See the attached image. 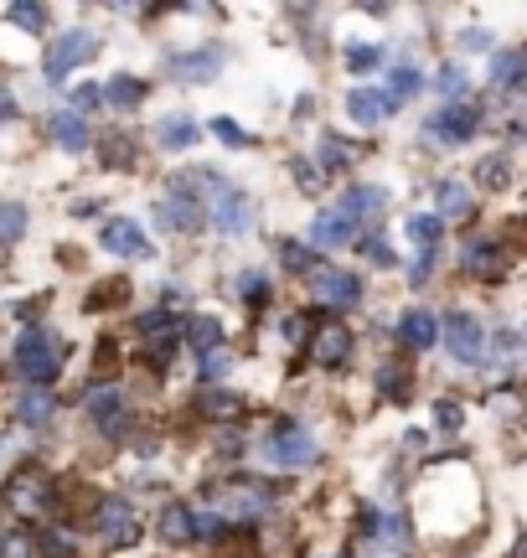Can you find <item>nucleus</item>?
I'll list each match as a JSON object with an SVG mask.
<instances>
[{
	"mask_svg": "<svg viewBox=\"0 0 527 558\" xmlns=\"http://www.w3.org/2000/svg\"><path fill=\"white\" fill-rule=\"evenodd\" d=\"M58 367H62V347L52 331H41V326H26L16 337V373L32 388H47V383L58 378Z\"/></svg>",
	"mask_w": 527,
	"mask_h": 558,
	"instance_id": "f257e3e1",
	"label": "nucleus"
},
{
	"mask_svg": "<svg viewBox=\"0 0 527 558\" xmlns=\"http://www.w3.org/2000/svg\"><path fill=\"white\" fill-rule=\"evenodd\" d=\"M0 501H5V512H16V518H41V512L58 501V486H52V476H47L41 465H21V471H11Z\"/></svg>",
	"mask_w": 527,
	"mask_h": 558,
	"instance_id": "f03ea898",
	"label": "nucleus"
},
{
	"mask_svg": "<svg viewBox=\"0 0 527 558\" xmlns=\"http://www.w3.org/2000/svg\"><path fill=\"white\" fill-rule=\"evenodd\" d=\"M156 222H161V228H176V233H197V228L207 222L203 197H197V181L192 177L171 181V192L156 202Z\"/></svg>",
	"mask_w": 527,
	"mask_h": 558,
	"instance_id": "7ed1b4c3",
	"label": "nucleus"
},
{
	"mask_svg": "<svg viewBox=\"0 0 527 558\" xmlns=\"http://www.w3.org/2000/svg\"><path fill=\"white\" fill-rule=\"evenodd\" d=\"M99 58V37L94 32H62V37H52V47H47V58H41V68H47V78L62 83L73 68H83V62Z\"/></svg>",
	"mask_w": 527,
	"mask_h": 558,
	"instance_id": "20e7f679",
	"label": "nucleus"
},
{
	"mask_svg": "<svg viewBox=\"0 0 527 558\" xmlns=\"http://www.w3.org/2000/svg\"><path fill=\"white\" fill-rule=\"evenodd\" d=\"M264 456H269V465H280V471H305V465H316L321 450H316L310 429H301V424H280Z\"/></svg>",
	"mask_w": 527,
	"mask_h": 558,
	"instance_id": "39448f33",
	"label": "nucleus"
},
{
	"mask_svg": "<svg viewBox=\"0 0 527 558\" xmlns=\"http://www.w3.org/2000/svg\"><path fill=\"white\" fill-rule=\"evenodd\" d=\"M94 527H99V538L109 548H130V543H140V518H135V507L124 497H103L99 512H94Z\"/></svg>",
	"mask_w": 527,
	"mask_h": 558,
	"instance_id": "423d86ee",
	"label": "nucleus"
},
{
	"mask_svg": "<svg viewBox=\"0 0 527 558\" xmlns=\"http://www.w3.org/2000/svg\"><path fill=\"white\" fill-rule=\"evenodd\" d=\"M88 418L99 424L103 439H124V435H130V424H135L120 388H94V393H88Z\"/></svg>",
	"mask_w": 527,
	"mask_h": 558,
	"instance_id": "0eeeda50",
	"label": "nucleus"
},
{
	"mask_svg": "<svg viewBox=\"0 0 527 558\" xmlns=\"http://www.w3.org/2000/svg\"><path fill=\"white\" fill-rule=\"evenodd\" d=\"M346 357H352V326L321 320L316 337H310V362H316V367H346Z\"/></svg>",
	"mask_w": 527,
	"mask_h": 558,
	"instance_id": "6e6552de",
	"label": "nucleus"
},
{
	"mask_svg": "<svg viewBox=\"0 0 527 558\" xmlns=\"http://www.w3.org/2000/svg\"><path fill=\"white\" fill-rule=\"evenodd\" d=\"M440 337H445V347L455 352L461 362H481V320L466 316V311H450L445 320H440Z\"/></svg>",
	"mask_w": 527,
	"mask_h": 558,
	"instance_id": "1a4fd4ad",
	"label": "nucleus"
},
{
	"mask_svg": "<svg viewBox=\"0 0 527 558\" xmlns=\"http://www.w3.org/2000/svg\"><path fill=\"white\" fill-rule=\"evenodd\" d=\"M461 264H466L470 279H502L512 269V254H507V243H497V239H470Z\"/></svg>",
	"mask_w": 527,
	"mask_h": 558,
	"instance_id": "9d476101",
	"label": "nucleus"
},
{
	"mask_svg": "<svg viewBox=\"0 0 527 558\" xmlns=\"http://www.w3.org/2000/svg\"><path fill=\"white\" fill-rule=\"evenodd\" d=\"M316 295L336 311H352V305H363V279L346 269H316Z\"/></svg>",
	"mask_w": 527,
	"mask_h": 558,
	"instance_id": "9b49d317",
	"label": "nucleus"
},
{
	"mask_svg": "<svg viewBox=\"0 0 527 558\" xmlns=\"http://www.w3.org/2000/svg\"><path fill=\"white\" fill-rule=\"evenodd\" d=\"M140 337L150 341V357H156V367H166V362H171V352H176L182 326L171 320V311H145V316H140Z\"/></svg>",
	"mask_w": 527,
	"mask_h": 558,
	"instance_id": "f8f14e48",
	"label": "nucleus"
},
{
	"mask_svg": "<svg viewBox=\"0 0 527 558\" xmlns=\"http://www.w3.org/2000/svg\"><path fill=\"white\" fill-rule=\"evenodd\" d=\"M476 124H481L476 109H466V104H445L440 114H429V135L445 140V145H461V140L476 135Z\"/></svg>",
	"mask_w": 527,
	"mask_h": 558,
	"instance_id": "ddd939ff",
	"label": "nucleus"
},
{
	"mask_svg": "<svg viewBox=\"0 0 527 558\" xmlns=\"http://www.w3.org/2000/svg\"><path fill=\"white\" fill-rule=\"evenodd\" d=\"M103 248H109V254H120V259H145V254H150V239H145L140 222L109 218L103 222Z\"/></svg>",
	"mask_w": 527,
	"mask_h": 558,
	"instance_id": "4468645a",
	"label": "nucleus"
},
{
	"mask_svg": "<svg viewBox=\"0 0 527 558\" xmlns=\"http://www.w3.org/2000/svg\"><path fill=\"white\" fill-rule=\"evenodd\" d=\"M212 222H218V233H223V239H238V233H248V228H254V207H248L244 192H223V197H218Z\"/></svg>",
	"mask_w": 527,
	"mask_h": 558,
	"instance_id": "2eb2a0df",
	"label": "nucleus"
},
{
	"mask_svg": "<svg viewBox=\"0 0 527 558\" xmlns=\"http://www.w3.org/2000/svg\"><path fill=\"white\" fill-rule=\"evenodd\" d=\"M218 68H223V52H218V47H203V52H182V58H171V78L207 83V78H218Z\"/></svg>",
	"mask_w": 527,
	"mask_h": 558,
	"instance_id": "dca6fc26",
	"label": "nucleus"
},
{
	"mask_svg": "<svg viewBox=\"0 0 527 558\" xmlns=\"http://www.w3.org/2000/svg\"><path fill=\"white\" fill-rule=\"evenodd\" d=\"M388 109H393L388 94H372V88H352V94H346V114H352V124H363V130L383 124Z\"/></svg>",
	"mask_w": 527,
	"mask_h": 558,
	"instance_id": "f3484780",
	"label": "nucleus"
},
{
	"mask_svg": "<svg viewBox=\"0 0 527 558\" xmlns=\"http://www.w3.org/2000/svg\"><path fill=\"white\" fill-rule=\"evenodd\" d=\"M218 497H228V507H233L238 518H264V512L274 507V497H269L264 481H238L233 492H218Z\"/></svg>",
	"mask_w": 527,
	"mask_h": 558,
	"instance_id": "a211bd4d",
	"label": "nucleus"
},
{
	"mask_svg": "<svg viewBox=\"0 0 527 558\" xmlns=\"http://www.w3.org/2000/svg\"><path fill=\"white\" fill-rule=\"evenodd\" d=\"M399 341L414 347V352H425V347L440 341V320L429 316V311H404V316H399Z\"/></svg>",
	"mask_w": 527,
	"mask_h": 558,
	"instance_id": "6ab92c4d",
	"label": "nucleus"
},
{
	"mask_svg": "<svg viewBox=\"0 0 527 558\" xmlns=\"http://www.w3.org/2000/svg\"><path fill=\"white\" fill-rule=\"evenodd\" d=\"M352 228L363 218H378L383 213V186H346V197H342V207H336Z\"/></svg>",
	"mask_w": 527,
	"mask_h": 558,
	"instance_id": "aec40b11",
	"label": "nucleus"
},
{
	"mask_svg": "<svg viewBox=\"0 0 527 558\" xmlns=\"http://www.w3.org/2000/svg\"><path fill=\"white\" fill-rule=\"evenodd\" d=\"M434 202H440V213H434L440 222H466L470 213H476V202H470V192L461 181H440V186H434Z\"/></svg>",
	"mask_w": 527,
	"mask_h": 558,
	"instance_id": "412c9836",
	"label": "nucleus"
},
{
	"mask_svg": "<svg viewBox=\"0 0 527 558\" xmlns=\"http://www.w3.org/2000/svg\"><path fill=\"white\" fill-rule=\"evenodd\" d=\"M342 243H352V222H346L342 213H316V222H310V248L321 254V248H342Z\"/></svg>",
	"mask_w": 527,
	"mask_h": 558,
	"instance_id": "4be33fe9",
	"label": "nucleus"
},
{
	"mask_svg": "<svg viewBox=\"0 0 527 558\" xmlns=\"http://www.w3.org/2000/svg\"><path fill=\"white\" fill-rule=\"evenodd\" d=\"M192 522H197V512H192V507H182V501H166L156 533H161L166 543H192V538H197V533H192Z\"/></svg>",
	"mask_w": 527,
	"mask_h": 558,
	"instance_id": "5701e85b",
	"label": "nucleus"
},
{
	"mask_svg": "<svg viewBox=\"0 0 527 558\" xmlns=\"http://www.w3.org/2000/svg\"><path fill=\"white\" fill-rule=\"evenodd\" d=\"M182 337H186V347L197 352V357H207V352H218L223 347V326L212 316H192V320H182Z\"/></svg>",
	"mask_w": 527,
	"mask_h": 558,
	"instance_id": "b1692460",
	"label": "nucleus"
},
{
	"mask_svg": "<svg viewBox=\"0 0 527 558\" xmlns=\"http://www.w3.org/2000/svg\"><path fill=\"white\" fill-rule=\"evenodd\" d=\"M156 145H166V150H192V145H197V120L166 114V120L156 124Z\"/></svg>",
	"mask_w": 527,
	"mask_h": 558,
	"instance_id": "393cba45",
	"label": "nucleus"
},
{
	"mask_svg": "<svg viewBox=\"0 0 527 558\" xmlns=\"http://www.w3.org/2000/svg\"><path fill=\"white\" fill-rule=\"evenodd\" d=\"M52 414H58V403H52V393H47V388H32V393L16 403V418L26 424V429H41V424H52Z\"/></svg>",
	"mask_w": 527,
	"mask_h": 558,
	"instance_id": "a878e982",
	"label": "nucleus"
},
{
	"mask_svg": "<svg viewBox=\"0 0 527 558\" xmlns=\"http://www.w3.org/2000/svg\"><path fill=\"white\" fill-rule=\"evenodd\" d=\"M52 140H58L62 150H83V145H88V124H83L78 109H62V114H52Z\"/></svg>",
	"mask_w": 527,
	"mask_h": 558,
	"instance_id": "bb28decb",
	"label": "nucleus"
},
{
	"mask_svg": "<svg viewBox=\"0 0 527 558\" xmlns=\"http://www.w3.org/2000/svg\"><path fill=\"white\" fill-rule=\"evenodd\" d=\"M140 99H145V83L140 78H130V73H120V78H109V88H103V104L109 109H140Z\"/></svg>",
	"mask_w": 527,
	"mask_h": 558,
	"instance_id": "cd10ccee",
	"label": "nucleus"
},
{
	"mask_svg": "<svg viewBox=\"0 0 527 558\" xmlns=\"http://www.w3.org/2000/svg\"><path fill=\"white\" fill-rule=\"evenodd\" d=\"M274 254H280V269H290V275H310V269H316V248L301 239H280Z\"/></svg>",
	"mask_w": 527,
	"mask_h": 558,
	"instance_id": "c85d7f7f",
	"label": "nucleus"
},
{
	"mask_svg": "<svg viewBox=\"0 0 527 558\" xmlns=\"http://www.w3.org/2000/svg\"><path fill=\"white\" fill-rule=\"evenodd\" d=\"M404 228H408V239L419 243L425 254H434V243L445 239V222H440V218H429V213H414V218H408Z\"/></svg>",
	"mask_w": 527,
	"mask_h": 558,
	"instance_id": "c756f323",
	"label": "nucleus"
},
{
	"mask_svg": "<svg viewBox=\"0 0 527 558\" xmlns=\"http://www.w3.org/2000/svg\"><path fill=\"white\" fill-rule=\"evenodd\" d=\"M21 233H26V207L21 202H0V248H11Z\"/></svg>",
	"mask_w": 527,
	"mask_h": 558,
	"instance_id": "7c9ffc66",
	"label": "nucleus"
},
{
	"mask_svg": "<svg viewBox=\"0 0 527 558\" xmlns=\"http://www.w3.org/2000/svg\"><path fill=\"white\" fill-rule=\"evenodd\" d=\"M476 181L487 186V192H502L512 181V166H507V156H487L481 166H476Z\"/></svg>",
	"mask_w": 527,
	"mask_h": 558,
	"instance_id": "2f4dec72",
	"label": "nucleus"
},
{
	"mask_svg": "<svg viewBox=\"0 0 527 558\" xmlns=\"http://www.w3.org/2000/svg\"><path fill=\"white\" fill-rule=\"evenodd\" d=\"M523 73H527V52H502V58L491 62V78L502 83V88L523 83Z\"/></svg>",
	"mask_w": 527,
	"mask_h": 558,
	"instance_id": "473e14b6",
	"label": "nucleus"
},
{
	"mask_svg": "<svg viewBox=\"0 0 527 558\" xmlns=\"http://www.w3.org/2000/svg\"><path fill=\"white\" fill-rule=\"evenodd\" d=\"M37 548H41V558H78V543L68 538V527H47L37 538Z\"/></svg>",
	"mask_w": 527,
	"mask_h": 558,
	"instance_id": "72a5a7b5",
	"label": "nucleus"
},
{
	"mask_svg": "<svg viewBox=\"0 0 527 558\" xmlns=\"http://www.w3.org/2000/svg\"><path fill=\"white\" fill-rule=\"evenodd\" d=\"M5 21H11V26H21V32H41V26H47V5H32V0H16V5L5 11Z\"/></svg>",
	"mask_w": 527,
	"mask_h": 558,
	"instance_id": "f704fd0d",
	"label": "nucleus"
},
{
	"mask_svg": "<svg viewBox=\"0 0 527 558\" xmlns=\"http://www.w3.org/2000/svg\"><path fill=\"white\" fill-rule=\"evenodd\" d=\"M124 300H130V279H103L88 295V311H109V305H124Z\"/></svg>",
	"mask_w": 527,
	"mask_h": 558,
	"instance_id": "c9c22d12",
	"label": "nucleus"
},
{
	"mask_svg": "<svg viewBox=\"0 0 527 558\" xmlns=\"http://www.w3.org/2000/svg\"><path fill=\"white\" fill-rule=\"evenodd\" d=\"M419 88H425V78H419V68H408V62H399V68H393V88H388V99H393V104H399V99H414Z\"/></svg>",
	"mask_w": 527,
	"mask_h": 558,
	"instance_id": "e433bc0d",
	"label": "nucleus"
},
{
	"mask_svg": "<svg viewBox=\"0 0 527 558\" xmlns=\"http://www.w3.org/2000/svg\"><path fill=\"white\" fill-rule=\"evenodd\" d=\"M103 166H135V140H130V135H109V140H103Z\"/></svg>",
	"mask_w": 527,
	"mask_h": 558,
	"instance_id": "4c0bfd02",
	"label": "nucleus"
},
{
	"mask_svg": "<svg viewBox=\"0 0 527 558\" xmlns=\"http://www.w3.org/2000/svg\"><path fill=\"white\" fill-rule=\"evenodd\" d=\"M0 558H41V548L32 533H5L0 538Z\"/></svg>",
	"mask_w": 527,
	"mask_h": 558,
	"instance_id": "58836bf2",
	"label": "nucleus"
},
{
	"mask_svg": "<svg viewBox=\"0 0 527 558\" xmlns=\"http://www.w3.org/2000/svg\"><path fill=\"white\" fill-rule=\"evenodd\" d=\"M228 367H233V362H228V352L218 347V352L197 357V378H203V383H218V378H228Z\"/></svg>",
	"mask_w": 527,
	"mask_h": 558,
	"instance_id": "ea45409f",
	"label": "nucleus"
},
{
	"mask_svg": "<svg viewBox=\"0 0 527 558\" xmlns=\"http://www.w3.org/2000/svg\"><path fill=\"white\" fill-rule=\"evenodd\" d=\"M203 409L212 418H233V414H244V399H233V393H203Z\"/></svg>",
	"mask_w": 527,
	"mask_h": 558,
	"instance_id": "a19ab883",
	"label": "nucleus"
},
{
	"mask_svg": "<svg viewBox=\"0 0 527 558\" xmlns=\"http://www.w3.org/2000/svg\"><path fill=\"white\" fill-rule=\"evenodd\" d=\"M378 62H383L378 47H363V41H357V47H346V68H352V73H372Z\"/></svg>",
	"mask_w": 527,
	"mask_h": 558,
	"instance_id": "79ce46f5",
	"label": "nucleus"
},
{
	"mask_svg": "<svg viewBox=\"0 0 527 558\" xmlns=\"http://www.w3.org/2000/svg\"><path fill=\"white\" fill-rule=\"evenodd\" d=\"M434 424H440L445 435H455V429L466 424V414H461V403H455V399H440V403H434Z\"/></svg>",
	"mask_w": 527,
	"mask_h": 558,
	"instance_id": "37998d69",
	"label": "nucleus"
},
{
	"mask_svg": "<svg viewBox=\"0 0 527 558\" xmlns=\"http://www.w3.org/2000/svg\"><path fill=\"white\" fill-rule=\"evenodd\" d=\"M383 393H388L393 403H404V399H408V373H404V367H393V362L383 367Z\"/></svg>",
	"mask_w": 527,
	"mask_h": 558,
	"instance_id": "c03bdc74",
	"label": "nucleus"
},
{
	"mask_svg": "<svg viewBox=\"0 0 527 558\" xmlns=\"http://www.w3.org/2000/svg\"><path fill=\"white\" fill-rule=\"evenodd\" d=\"M357 248H363L367 264H378V269H388V264H393V248H388V239H378V233H367Z\"/></svg>",
	"mask_w": 527,
	"mask_h": 558,
	"instance_id": "a18cd8bd",
	"label": "nucleus"
},
{
	"mask_svg": "<svg viewBox=\"0 0 527 558\" xmlns=\"http://www.w3.org/2000/svg\"><path fill=\"white\" fill-rule=\"evenodd\" d=\"M434 88H440V99H461V94H466V73H461V68H445V73L434 78Z\"/></svg>",
	"mask_w": 527,
	"mask_h": 558,
	"instance_id": "49530a36",
	"label": "nucleus"
},
{
	"mask_svg": "<svg viewBox=\"0 0 527 558\" xmlns=\"http://www.w3.org/2000/svg\"><path fill=\"white\" fill-rule=\"evenodd\" d=\"M295 181H301V192H310V197H316V192L326 186V171H316L310 160H295Z\"/></svg>",
	"mask_w": 527,
	"mask_h": 558,
	"instance_id": "de8ad7c7",
	"label": "nucleus"
},
{
	"mask_svg": "<svg viewBox=\"0 0 527 558\" xmlns=\"http://www.w3.org/2000/svg\"><path fill=\"white\" fill-rule=\"evenodd\" d=\"M238 295L254 300V305H264V300H269V279H264V275H244V279H238Z\"/></svg>",
	"mask_w": 527,
	"mask_h": 558,
	"instance_id": "09e8293b",
	"label": "nucleus"
},
{
	"mask_svg": "<svg viewBox=\"0 0 527 558\" xmlns=\"http://www.w3.org/2000/svg\"><path fill=\"white\" fill-rule=\"evenodd\" d=\"M212 135L223 140V145H233V150H238V145H248V135L233 120H212Z\"/></svg>",
	"mask_w": 527,
	"mask_h": 558,
	"instance_id": "8fccbe9b",
	"label": "nucleus"
},
{
	"mask_svg": "<svg viewBox=\"0 0 527 558\" xmlns=\"http://www.w3.org/2000/svg\"><path fill=\"white\" fill-rule=\"evenodd\" d=\"M321 160H326V171H342V166H352V160H346V145H336V140H321Z\"/></svg>",
	"mask_w": 527,
	"mask_h": 558,
	"instance_id": "3c124183",
	"label": "nucleus"
},
{
	"mask_svg": "<svg viewBox=\"0 0 527 558\" xmlns=\"http://www.w3.org/2000/svg\"><path fill=\"white\" fill-rule=\"evenodd\" d=\"M192 533H197V538H223V518H212V512H197Z\"/></svg>",
	"mask_w": 527,
	"mask_h": 558,
	"instance_id": "603ef678",
	"label": "nucleus"
},
{
	"mask_svg": "<svg viewBox=\"0 0 527 558\" xmlns=\"http://www.w3.org/2000/svg\"><path fill=\"white\" fill-rule=\"evenodd\" d=\"M461 47H466V52H491V32L470 26V32H461Z\"/></svg>",
	"mask_w": 527,
	"mask_h": 558,
	"instance_id": "864d4df0",
	"label": "nucleus"
},
{
	"mask_svg": "<svg viewBox=\"0 0 527 558\" xmlns=\"http://www.w3.org/2000/svg\"><path fill=\"white\" fill-rule=\"evenodd\" d=\"M212 558H254V543H248V538H244V543H238V538H228Z\"/></svg>",
	"mask_w": 527,
	"mask_h": 558,
	"instance_id": "5fc2aeb1",
	"label": "nucleus"
},
{
	"mask_svg": "<svg viewBox=\"0 0 527 558\" xmlns=\"http://www.w3.org/2000/svg\"><path fill=\"white\" fill-rule=\"evenodd\" d=\"M305 326H310L305 316H290V320H284V341H290V347H301V341H305Z\"/></svg>",
	"mask_w": 527,
	"mask_h": 558,
	"instance_id": "6e6d98bb",
	"label": "nucleus"
},
{
	"mask_svg": "<svg viewBox=\"0 0 527 558\" xmlns=\"http://www.w3.org/2000/svg\"><path fill=\"white\" fill-rule=\"evenodd\" d=\"M73 104H78V109H94V104H103V94H99V88H88V83H83L78 94H73Z\"/></svg>",
	"mask_w": 527,
	"mask_h": 558,
	"instance_id": "4d7b16f0",
	"label": "nucleus"
},
{
	"mask_svg": "<svg viewBox=\"0 0 527 558\" xmlns=\"http://www.w3.org/2000/svg\"><path fill=\"white\" fill-rule=\"evenodd\" d=\"M16 120V99H11V88H0V124Z\"/></svg>",
	"mask_w": 527,
	"mask_h": 558,
	"instance_id": "13d9d810",
	"label": "nucleus"
},
{
	"mask_svg": "<svg viewBox=\"0 0 527 558\" xmlns=\"http://www.w3.org/2000/svg\"><path fill=\"white\" fill-rule=\"evenodd\" d=\"M429 269H434V254H419V259H414V269H408V275L419 279V284H425L429 279Z\"/></svg>",
	"mask_w": 527,
	"mask_h": 558,
	"instance_id": "bf43d9fd",
	"label": "nucleus"
},
{
	"mask_svg": "<svg viewBox=\"0 0 527 558\" xmlns=\"http://www.w3.org/2000/svg\"><path fill=\"white\" fill-rule=\"evenodd\" d=\"M512 558H527V533L517 538V548H512Z\"/></svg>",
	"mask_w": 527,
	"mask_h": 558,
	"instance_id": "052dcab7",
	"label": "nucleus"
}]
</instances>
